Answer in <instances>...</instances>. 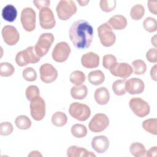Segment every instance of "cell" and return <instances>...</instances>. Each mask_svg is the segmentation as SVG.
<instances>
[{
  "instance_id": "obj_1",
  "label": "cell",
  "mask_w": 157,
  "mask_h": 157,
  "mask_svg": "<svg viewBox=\"0 0 157 157\" xmlns=\"http://www.w3.org/2000/svg\"><path fill=\"white\" fill-rule=\"evenodd\" d=\"M69 36L74 46L78 49L90 47L93 37V28L86 20H78L71 25Z\"/></svg>"
},
{
  "instance_id": "obj_2",
  "label": "cell",
  "mask_w": 157,
  "mask_h": 157,
  "mask_svg": "<svg viewBox=\"0 0 157 157\" xmlns=\"http://www.w3.org/2000/svg\"><path fill=\"white\" fill-rule=\"evenodd\" d=\"M40 59L35 50L34 47L30 46L25 50L18 52L15 56V62L18 66L23 67L29 63H38Z\"/></svg>"
},
{
  "instance_id": "obj_3",
  "label": "cell",
  "mask_w": 157,
  "mask_h": 157,
  "mask_svg": "<svg viewBox=\"0 0 157 157\" xmlns=\"http://www.w3.org/2000/svg\"><path fill=\"white\" fill-rule=\"evenodd\" d=\"M75 2L72 0H61L58 3L56 11L58 17L61 20H67L77 12Z\"/></svg>"
},
{
  "instance_id": "obj_4",
  "label": "cell",
  "mask_w": 157,
  "mask_h": 157,
  "mask_svg": "<svg viewBox=\"0 0 157 157\" xmlns=\"http://www.w3.org/2000/svg\"><path fill=\"white\" fill-rule=\"evenodd\" d=\"M69 113L72 117L77 120L84 121L90 117L91 110L86 104L75 102L69 105Z\"/></svg>"
},
{
  "instance_id": "obj_5",
  "label": "cell",
  "mask_w": 157,
  "mask_h": 157,
  "mask_svg": "<svg viewBox=\"0 0 157 157\" xmlns=\"http://www.w3.org/2000/svg\"><path fill=\"white\" fill-rule=\"evenodd\" d=\"M53 42L54 36L52 33H45L42 34L34 46L37 55L40 58L44 56L48 53Z\"/></svg>"
},
{
  "instance_id": "obj_6",
  "label": "cell",
  "mask_w": 157,
  "mask_h": 157,
  "mask_svg": "<svg viewBox=\"0 0 157 157\" xmlns=\"http://www.w3.org/2000/svg\"><path fill=\"white\" fill-rule=\"evenodd\" d=\"M98 33L100 42L103 46L109 47L115 44L116 36L107 23L101 25L98 28Z\"/></svg>"
},
{
  "instance_id": "obj_7",
  "label": "cell",
  "mask_w": 157,
  "mask_h": 157,
  "mask_svg": "<svg viewBox=\"0 0 157 157\" xmlns=\"http://www.w3.org/2000/svg\"><path fill=\"white\" fill-rule=\"evenodd\" d=\"M129 105L133 113L139 117H146L150 112V107L148 102L140 98H131Z\"/></svg>"
},
{
  "instance_id": "obj_8",
  "label": "cell",
  "mask_w": 157,
  "mask_h": 157,
  "mask_svg": "<svg viewBox=\"0 0 157 157\" xmlns=\"http://www.w3.org/2000/svg\"><path fill=\"white\" fill-rule=\"evenodd\" d=\"M36 12L31 7L24 8L21 12L20 20L23 29L31 32L36 28Z\"/></svg>"
},
{
  "instance_id": "obj_9",
  "label": "cell",
  "mask_w": 157,
  "mask_h": 157,
  "mask_svg": "<svg viewBox=\"0 0 157 157\" xmlns=\"http://www.w3.org/2000/svg\"><path fill=\"white\" fill-rule=\"evenodd\" d=\"M30 102L29 107L32 118L36 121L42 120L45 115V101L39 96L31 100Z\"/></svg>"
},
{
  "instance_id": "obj_10",
  "label": "cell",
  "mask_w": 157,
  "mask_h": 157,
  "mask_svg": "<svg viewBox=\"0 0 157 157\" xmlns=\"http://www.w3.org/2000/svg\"><path fill=\"white\" fill-rule=\"evenodd\" d=\"M109 124L108 117L102 113L95 114L88 124L89 129L93 132H100L105 130Z\"/></svg>"
},
{
  "instance_id": "obj_11",
  "label": "cell",
  "mask_w": 157,
  "mask_h": 157,
  "mask_svg": "<svg viewBox=\"0 0 157 157\" xmlns=\"http://www.w3.org/2000/svg\"><path fill=\"white\" fill-rule=\"evenodd\" d=\"M71 50L69 44L66 42H60L55 46L52 56L54 61L58 63H63L68 58Z\"/></svg>"
},
{
  "instance_id": "obj_12",
  "label": "cell",
  "mask_w": 157,
  "mask_h": 157,
  "mask_svg": "<svg viewBox=\"0 0 157 157\" xmlns=\"http://www.w3.org/2000/svg\"><path fill=\"white\" fill-rule=\"evenodd\" d=\"M39 23L42 28L45 29H52L55 27L56 21L52 9L44 7L39 11Z\"/></svg>"
},
{
  "instance_id": "obj_13",
  "label": "cell",
  "mask_w": 157,
  "mask_h": 157,
  "mask_svg": "<svg viewBox=\"0 0 157 157\" xmlns=\"http://www.w3.org/2000/svg\"><path fill=\"white\" fill-rule=\"evenodd\" d=\"M41 80L45 83H50L56 80L58 77V71L55 67L49 63L41 65L39 69Z\"/></svg>"
},
{
  "instance_id": "obj_14",
  "label": "cell",
  "mask_w": 157,
  "mask_h": 157,
  "mask_svg": "<svg viewBox=\"0 0 157 157\" xmlns=\"http://www.w3.org/2000/svg\"><path fill=\"white\" fill-rule=\"evenodd\" d=\"M2 36L4 42L8 45H15L20 39V34L16 28L12 25H6L2 29Z\"/></svg>"
},
{
  "instance_id": "obj_15",
  "label": "cell",
  "mask_w": 157,
  "mask_h": 157,
  "mask_svg": "<svg viewBox=\"0 0 157 157\" xmlns=\"http://www.w3.org/2000/svg\"><path fill=\"white\" fill-rule=\"evenodd\" d=\"M112 75L124 79L129 77L133 72L132 67L126 63H116L110 69Z\"/></svg>"
},
{
  "instance_id": "obj_16",
  "label": "cell",
  "mask_w": 157,
  "mask_h": 157,
  "mask_svg": "<svg viewBox=\"0 0 157 157\" xmlns=\"http://www.w3.org/2000/svg\"><path fill=\"white\" fill-rule=\"evenodd\" d=\"M144 82L139 78L134 77L126 80V91H127L130 94H140L144 91Z\"/></svg>"
},
{
  "instance_id": "obj_17",
  "label": "cell",
  "mask_w": 157,
  "mask_h": 157,
  "mask_svg": "<svg viewBox=\"0 0 157 157\" xmlns=\"http://www.w3.org/2000/svg\"><path fill=\"white\" fill-rule=\"evenodd\" d=\"M109 140L105 136H97L91 140L92 148L98 153H102L107 150L109 147Z\"/></svg>"
},
{
  "instance_id": "obj_18",
  "label": "cell",
  "mask_w": 157,
  "mask_h": 157,
  "mask_svg": "<svg viewBox=\"0 0 157 157\" xmlns=\"http://www.w3.org/2000/svg\"><path fill=\"white\" fill-rule=\"evenodd\" d=\"M81 63L84 67L88 69L96 68L99 64V56L92 52L86 53L82 56Z\"/></svg>"
},
{
  "instance_id": "obj_19",
  "label": "cell",
  "mask_w": 157,
  "mask_h": 157,
  "mask_svg": "<svg viewBox=\"0 0 157 157\" xmlns=\"http://www.w3.org/2000/svg\"><path fill=\"white\" fill-rule=\"evenodd\" d=\"M67 156L68 157H96V155L93 152L76 145H72L67 148Z\"/></svg>"
},
{
  "instance_id": "obj_20",
  "label": "cell",
  "mask_w": 157,
  "mask_h": 157,
  "mask_svg": "<svg viewBox=\"0 0 157 157\" xmlns=\"http://www.w3.org/2000/svg\"><path fill=\"white\" fill-rule=\"evenodd\" d=\"M107 23L113 29L121 30L126 27L127 20L123 15L117 14L112 16Z\"/></svg>"
},
{
  "instance_id": "obj_21",
  "label": "cell",
  "mask_w": 157,
  "mask_h": 157,
  "mask_svg": "<svg viewBox=\"0 0 157 157\" xmlns=\"http://www.w3.org/2000/svg\"><path fill=\"white\" fill-rule=\"evenodd\" d=\"M96 102L99 105L107 104L110 99V94L105 87H100L97 88L94 94Z\"/></svg>"
},
{
  "instance_id": "obj_22",
  "label": "cell",
  "mask_w": 157,
  "mask_h": 157,
  "mask_svg": "<svg viewBox=\"0 0 157 157\" xmlns=\"http://www.w3.org/2000/svg\"><path fill=\"white\" fill-rule=\"evenodd\" d=\"M2 17L7 21L13 22L17 18V10L12 4L6 5L2 10Z\"/></svg>"
},
{
  "instance_id": "obj_23",
  "label": "cell",
  "mask_w": 157,
  "mask_h": 157,
  "mask_svg": "<svg viewBox=\"0 0 157 157\" xmlns=\"http://www.w3.org/2000/svg\"><path fill=\"white\" fill-rule=\"evenodd\" d=\"M88 94V88L85 85H75L71 89V96L75 99H83Z\"/></svg>"
},
{
  "instance_id": "obj_24",
  "label": "cell",
  "mask_w": 157,
  "mask_h": 157,
  "mask_svg": "<svg viewBox=\"0 0 157 157\" xmlns=\"http://www.w3.org/2000/svg\"><path fill=\"white\" fill-rule=\"evenodd\" d=\"M88 80L91 84L97 86L104 82L105 75L101 70H94L88 74Z\"/></svg>"
},
{
  "instance_id": "obj_25",
  "label": "cell",
  "mask_w": 157,
  "mask_h": 157,
  "mask_svg": "<svg viewBox=\"0 0 157 157\" xmlns=\"http://www.w3.org/2000/svg\"><path fill=\"white\" fill-rule=\"evenodd\" d=\"M129 151L135 157H143L145 156L147 150L142 144L140 142H133L129 147Z\"/></svg>"
},
{
  "instance_id": "obj_26",
  "label": "cell",
  "mask_w": 157,
  "mask_h": 157,
  "mask_svg": "<svg viewBox=\"0 0 157 157\" xmlns=\"http://www.w3.org/2000/svg\"><path fill=\"white\" fill-rule=\"evenodd\" d=\"M67 121L66 115L62 112H56L52 117V123L56 127H62L64 126Z\"/></svg>"
},
{
  "instance_id": "obj_27",
  "label": "cell",
  "mask_w": 157,
  "mask_h": 157,
  "mask_svg": "<svg viewBox=\"0 0 157 157\" xmlns=\"http://www.w3.org/2000/svg\"><path fill=\"white\" fill-rule=\"evenodd\" d=\"M15 123L16 126L23 130L28 129L31 126V120L26 115H21L18 116L15 120Z\"/></svg>"
},
{
  "instance_id": "obj_28",
  "label": "cell",
  "mask_w": 157,
  "mask_h": 157,
  "mask_svg": "<svg viewBox=\"0 0 157 157\" xmlns=\"http://www.w3.org/2000/svg\"><path fill=\"white\" fill-rule=\"evenodd\" d=\"M142 128L147 132L153 134H157V120L156 118H149L142 123Z\"/></svg>"
},
{
  "instance_id": "obj_29",
  "label": "cell",
  "mask_w": 157,
  "mask_h": 157,
  "mask_svg": "<svg viewBox=\"0 0 157 157\" xmlns=\"http://www.w3.org/2000/svg\"><path fill=\"white\" fill-rule=\"evenodd\" d=\"M86 79V76L85 74L81 71H73L69 76L70 82L75 85H82Z\"/></svg>"
},
{
  "instance_id": "obj_30",
  "label": "cell",
  "mask_w": 157,
  "mask_h": 157,
  "mask_svg": "<svg viewBox=\"0 0 157 157\" xmlns=\"http://www.w3.org/2000/svg\"><path fill=\"white\" fill-rule=\"evenodd\" d=\"M71 134L76 138H82L86 136L87 129L82 124H75L71 127Z\"/></svg>"
},
{
  "instance_id": "obj_31",
  "label": "cell",
  "mask_w": 157,
  "mask_h": 157,
  "mask_svg": "<svg viewBox=\"0 0 157 157\" xmlns=\"http://www.w3.org/2000/svg\"><path fill=\"white\" fill-rule=\"evenodd\" d=\"M144 13L145 8L140 4H137L132 6L130 10V16L134 20H140L144 17Z\"/></svg>"
},
{
  "instance_id": "obj_32",
  "label": "cell",
  "mask_w": 157,
  "mask_h": 157,
  "mask_svg": "<svg viewBox=\"0 0 157 157\" xmlns=\"http://www.w3.org/2000/svg\"><path fill=\"white\" fill-rule=\"evenodd\" d=\"M125 79H120L115 81L112 85V89L117 96H122L126 93Z\"/></svg>"
},
{
  "instance_id": "obj_33",
  "label": "cell",
  "mask_w": 157,
  "mask_h": 157,
  "mask_svg": "<svg viewBox=\"0 0 157 157\" xmlns=\"http://www.w3.org/2000/svg\"><path fill=\"white\" fill-rule=\"evenodd\" d=\"M134 73L136 75L144 74L147 71V65L142 59H136L132 62Z\"/></svg>"
},
{
  "instance_id": "obj_34",
  "label": "cell",
  "mask_w": 157,
  "mask_h": 157,
  "mask_svg": "<svg viewBox=\"0 0 157 157\" xmlns=\"http://www.w3.org/2000/svg\"><path fill=\"white\" fill-rule=\"evenodd\" d=\"M15 68L13 65L7 62L1 63L0 64V75L2 77H9L13 74Z\"/></svg>"
},
{
  "instance_id": "obj_35",
  "label": "cell",
  "mask_w": 157,
  "mask_h": 157,
  "mask_svg": "<svg viewBox=\"0 0 157 157\" xmlns=\"http://www.w3.org/2000/svg\"><path fill=\"white\" fill-rule=\"evenodd\" d=\"M143 27L148 33L155 32L157 29V22L155 18L147 17L143 22Z\"/></svg>"
},
{
  "instance_id": "obj_36",
  "label": "cell",
  "mask_w": 157,
  "mask_h": 157,
  "mask_svg": "<svg viewBox=\"0 0 157 157\" xmlns=\"http://www.w3.org/2000/svg\"><path fill=\"white\" fill-rule=\"evenodd\" d=\"M117 2L115 0H101L99 2V6L101 10L105 12H110L116 7Z\"/></svg>"
},
{
  "instance_id": "obj_37",
  "label": "cell",
  "mask_w": 157,
  "mask_h": 157,
  "mask_svg": "<svg viewBox=\"0 0 157 157\" xmlns=\"http://www.w3.org/2000/svg\"><path fill=\"white\" fill-rule=\"evenodd\" d=\"M22 75L23 78L28 82H33L37 78L36 71L31 67L24 69L22 72Z\"/></svg>"
},
{
  "instance_id": "obj_38",
  "label": "cell",
  "mask_w": 157,
  "mask_h": 157,
  "mask_svg": "<svg viewBox=\"0 0 157 157\" xmlns=\"http://www.w3.org/2000/svg\"><path fill=\"white\" fill-rule=\"evenodd\" d=\"M25 94L27 99L29 101L39 96L40 91L39 88L36 85H29L26 90Z\"/></svg>"
},
{
  "instance_id": "obj_39",
  "label": "cell",
  "mask_w": 157,
  "mask_h": 157,
  "mask_svg": "<svg viewBox=\"0 0 157 157\" xmlns=\"http://www.w3.org/2000/svg\"><path fill=\"white\" fill-rule=\"evenodd\" d=\"M117 63V58L116 57L110 54L105 55L103 56L102 58V66L107 69H109L115 64Z\"/></svg>"
},
{
  "instance_id": "obj_40",
  "label": "cell",
  "mask_w": 157,
  "mask_h": 157,
  "mask_svg": "<svg viewBox=\"0 0 157 157\" xmlns=\"http://www.w3.org/2000/svg\"><path fill=\"white\" fill-rule=\"evenodd\" d=\"M12 124L9 122H2L0 124V134L1 136H8L13 131Z\"/></svg>"
},
{
  "instance_id": "obj_41",
  "label": "cell",
  "mask_w": 157,
  "mask_h": 157,
  "mask_svg": "<svg viewBox=\"0 0 157 157\" xmlns=\"http://www.w3.org/2000/svg\"><path fill=\"white\" fill-rule=\"evenodd\" d=\"M146 58L150 63H156L157 62V50L156 48L149 49L146 53Z\"/></svg>"
},
{
  "instance_id": "obj_42",
  "label": "cell",
  "mask_w": 157,
  "mask_h": 157,
  "mask_svg": "<svg viewBox=\"0 0 157 157\" xmlns=\"http://www.w3.org/2000/svg\"><path fill=\"white\" fill-rule=\"evenodd\" d=\"M33 3L38 9H42L44 7H48L50 6V1L49 0H38L33 1Z\"/></svg>"
},
{
  "instance_id": "obj_43",
  "label": "cell",
  "mask_w": 157,
  "mask_h": 157,
  "mask_svg": "<svg viewBox=\"0 0 157 157\" xmlns=\"http://www.w3.org/2000/svg\"><path fill=\"white\" fill-rule=\"evenodd\" d=\"M148 7L151 13L155 15L157 14V1L149 0L148 1Z\"/></svg>"
},
{
  "instance_id": "obj_44",
  "label": "cell",
  "mask_w": 157,
  "mask_h": 157,
  "mask_svg": "<svg viewBox=\"0 0 157 157\" xmlns=\"http://www.w3.org/2000/svg\"><path fill=\"white\" fill-rule=\"evenodd\" d=\"M145 156L148 157H156L157 156V147L154 146L151 147L148 151H146Z\"/></svg>"
},
{
  "instance_id": "obj_45",
  "label": "cell",
  "mask_w": 157,
  "mask_h": 157,
  "mask_svg": "<svg viewBox=\"0 0 157 157\" xmlns=\"http://www.w3.org/2000/svg\"><path fill=\"white\" fill-rule=\"evenodd\" d=\"M156 69H157V66H156V64H155L151 67V69L150 70V77H151V79L153 80L154 81L157 80Z\"/></svg>"
},
{
  "instance_id": "obj_46",
  "label": "cell",
  "mask_w": 157,
  "mask_h": 157,
  "mask_svg": "<svg viewBox=\"0 0 157 157\" xmlns=\"http://www.w3.org/2000/svg\"><path fill=\"white\" fill-rule=\"evenodd\" d=\"M42 155L38 151H32L28 155V156H42Z\"/></svg>"
},
{
  "instance_id": "obj_47",
  "label": "cell",
  "mask_w": 157,
  "mask_h": 157,
  "mask_svg": "<svg viewBox=\"0 0 157 157\" xmlns=\"http://www.w3.org/2000/svg\"><path fill=\"white\" fill-rule=\"evenodd\" d=\"M77 2L80 4V6H86L89 2V1H78V0Z\"/></svg>"
},
{
  "instance_id": "obj_48",
  "label": "cell",
  "mask_w": 157,
  "mask_h": 157,
  "mask_svg": "<svg viewBox=\"0 0 157 157\" xmlns=\"http://www.w3.org/2000/svg\"><path fill=\"white\" fill-rule=\"evenodd\" d=\"M156 36L155 35L153 37H151V40L152 44L155 47V48L156 47Z\"/></svg>"
}]
</instances>
